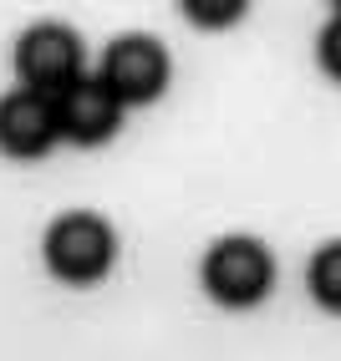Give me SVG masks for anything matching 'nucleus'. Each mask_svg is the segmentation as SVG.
Wrapping results in <instances>:
<instances>
[{"instance_id": "nucleus-1", "label": "nucleus", "mask_w": 341, "mask_h": 361, "mask_svg": "<svg viewBox=\"0 0 341 361\" xmlns=\"http://www.w3.org/2000/svg\"><path fill=\"white\" fill-rule=\"evenodd\" d=\"M46 270L66 285H97L117 259V234L102 214H61L46 229Z\"/></svg>"}, {"instance_id": "nucleus-4", "label": "nucleus", "mask_w": 341, "mask_h": 361, "mask_svg": "<svg viewBox=\"0 0 341 361\" xmlns=\"http://www.w3.org/2000/svg\"><path fill=\"white\" fill-rule=\"evenodd\" d=\"M102 87L123 107H148L158 92L168 87V51L153 36H117L102 56Z\"/></svg>"}, {"instance_id": "nucleus-8", "label": "nucleus", "mask_w": 341, "mask_h": 361, "mask_svg": "<svg viewBox=\"0 0 341 361\" xmlns=\"http://www.w3.org/2000/svg\"><path fill=\"white\" fill-rule=\"evenodd\" d=\"M184 16L193 26H234L245 16V0H184Z\"/></svg>"}, {"instance_id": "nucleus-3", "label": "nucleus", "mask_w": 341, "mask_h": 361, "mask_svg": "<svg viewBox=\"0 0 341 361\" xmlns=\"http://www.w3.org/2000/svg\"><path fill=\"white\" fill-rule=\"evenodd\" d=\"M16 77L26 92H41V97H61L71 92L87 66H82V41L71 26H56V20H41L20 36L16 46Z\"/></svg>"}, {"instance_id": "nucleus-6", "label": "nucleus", "mask_w": 341, "mask_h": 361, "mask_svg": "<svg viewBox=\"0 0 341 361\" xmlns=\"http://www.w3.org/2000/svg\"><path fill=\"white\" fill-rule=\"evenodd\" d=\"M56 123H61V137L77 142V148H97L107 142L123 123V102L102 87V77H82L71 92L56 97Z\"/></svg>"}, {"instance_id": "nucleus-9", "label": "nucleus", "mask_w": 341, "mask_h": 361, "mask_svg": "<svg viewBox=\"0 0 341 361\" xmlns=\"http://www.w3.org/2000/svg\"><path fill=\"white\" fill-rule=\"evenodd\" d=\"M316 51H321V71L341 82V6H336V16L326 20V31H321V41H316Z\"/></svg>"}, {"instance_id": "nucleus-5", "label": "nucleus", "mask_w": 341, "mask_h": 361, "mask_svg": "<svg viewBox=\"0 0 341 361\" xmlns=\"http://www.w3.org/2000/svg\"><path fill=\"white\" fill-rule=\"evenodd\" d=\"M56 137H61L56 97H41L26 87L0 97V153L6 158H41L56 148Z\"/></svg>"}, {"instance_id": "nucleus-7", "label": "nucleus", "mask_w": 341, "mask_h": 361, "mask_svg": "<svg viewBox=\"0 0 341 361\" xmlns=\"http://www.w3.org/2000/svg\"><path fill=\"white\" fill-rule=\"evenodd\" d=\"M306 285H311V300L316 305L331 310V316H341V239H331V245H321L311 255Z\"/></svg>"}, {"instance_id": "nucleus-2", "label": "nucleus", "mask_w": 341, "mask_h": 361, "mask_svg": "<svg viewBox=\"0 0 341 361\" xmlns=\"http://www.w3.org/2000/svg\"><path fill=\"white\" fill-rule=\"evenodd\" d=\"M275 285V255L250 234H229L204 255V290L229 305V310H245L260 305Z\"/></svg>"}]
</instances>
